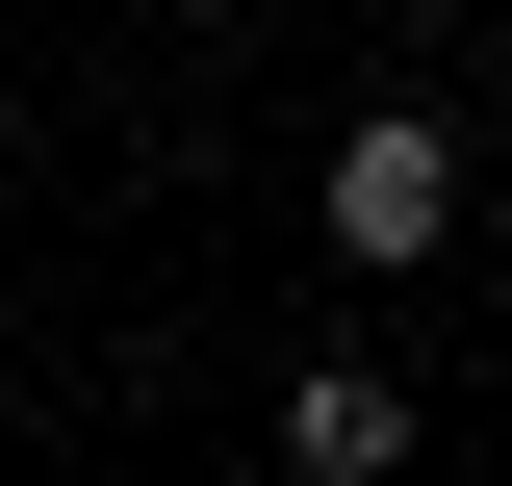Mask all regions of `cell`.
<instances>
[{
	"mask_svg": "<svg viewBox=\"0 0 512 486\" xmlns=\"http://www.w3.org/2000/svg\"><path fill=\"white\" fill-rule=\"evenodd\" d=\"M282 461H308V486H384V461H410V384H384V359H308V384H282Z\"/></svg>",
	"mask_w": 512,
	"mask_h": 486,
	"instance_id": "obj_2",
	"label": "cell"
},
{
	"mask_svg": "<svg viewBox=\"0 0 512 486\" xmlns=\"http://www.w3.org/2000/svg\"><path fill=\"white\" fill-rule=\"evenodd\" d=\"M308 231H333V282H436L461 128H436V103H359V128H333V180H308Z\"/></svg>",
	"mask_w": 512,
	"mask_h": 486,
	"instance_id": "obj_1",
	"label": "cell"
}]
</instances>
